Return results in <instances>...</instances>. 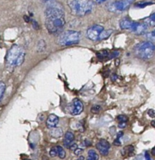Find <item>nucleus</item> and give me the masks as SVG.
<instances>
[{
	"mask_svg": "<svg viewBox=\"0 0 155 160\" xmlns=\"http://www.w3.org/2000/svg\"><path fill=\"white\" fill-rule=\"evenodd\" d=\"M45 26L48 32L56 33L65 24V13L59 6H48L45 11Z\"/></svg>",
	"mask_w": 155,
	"mask_h": 160,
	"instance_id": "obj_1",
	"label": "nucleus"
},
{
	"mask_svg": "<svg viewBox=\"0 0 155 160\" xmlns=\"http://www.w3.org/2000/svg\"><path fill=\"white\" fill-rule=\"evenodd\" d=\"M68 6L72 13L82 17L91 12L94 3L91 0H69Z\"/></svg>",
	"mask_w": 155,
	"mask_h": 160,
	"instance_id": "obj_2",
	"label": "nucleus"
},
{
	"mask_svg": "<svg viewBox=\"0 0 155 160\" xmlns=\"http://www.w3.org/2000/svg\"><path fill=\"white\" fill-rule=\"evenodd\" d=\"M24 57V49L19 45H13L9 50L6 56V65L9 67H18L23 63Z\"/></svg>",
	"mask_w": 155,
	"mask_h": 160,
	"instance_id": "obj_3",
	"label": "nucleus"
},
{
	"mask_svg": "<svg viewBox=\"0 0 155 160\" xmlns=\"http://www.w3.org/2000/svg\"><path fill=\"white\" fill-rule=\"evenodd\" d=\"M134 53L141 59H151L155 55V45L151 42H142L134 47Z\"/></svg>",
	"mask_w": 155,
	"mask_h": 160,
	"instance_id": "obj_4",
	"label": "nucleus"
},
{
	"mask_svg": "<svg viewBox=\"0 0 155 160\" xmlns=\"http://www.w3.org/2000/svg\"><path fill=\"white\" fill-rule=\"evenodd\" d=\"M80 33L76 31H66L62 33L57 38V43L62 46L78 44L80 39Z\"/></svg>",
	"mask_w": 155,
	"mask_h": 160,
	"instance_id": "obj_5",
	"label": "nucleus"
},
{
	"mask_svg": "<svg viewBox=\"0 0 155 160\" xmlns=\"http://www.w3.org/2000/svg\"><path fill=\"white\" fill-rule=\"evenodd\" d=\"M134 1L135 0H119L114 2L108 6V9L111 12H123L128 7H129Z\"/></svg>",
	"mask_w": 155,
	"mask_h": 160,
	"instance_id": "obj_6",
	"label": "nucleus"
},
{
	"mask_svg": "<svg viewBox=\"0 0 155 160\" xmlns=\"http://www.w3.org/2000/svg\"><path fill=\"white\" fill-rule=\"evenodd\" d=\"M103 30H104V28L101 25H94V26L90 27L87 31V37L90 40L97 41Z\"/></svg>",
	"mask_w": 155,
	"mask_h": 160,
	"instance_id": "obj_7",
	"label": "nucleus"
},
{
	"mask_svg": "<svg viewBox=\"0 0 155 160\" xmlns=\"http://www.w3.org/2000/svg\"><path fill=\"white\" fill-rule=\"evenodd\" d=\"M83 109H84V106L82 102L78 98H74L70 106V113L74 116L80 115L83 112Z\"/></svg>",
	"mask_w": 155,
	"mask_h": 160,
	"instance_id": "obj_8",
	"label": "nucleus"
},
{
	"mask_svg": "<svg viewBox=\"0 0 155 160\" xmlns=\"http://www.w3.org/2000/svg\"><path fill=\"white\" fill-rule=\"evenodd\" d=\"M110 147L111 145L110 144H109V142H108V141L104 140V139H101L96 145L97 149L99 151L101 155H102V156H108Z\"/></svg>",
	"mask_w": 155,
	"mask_h": 160,
	"instance_id": "obj_9",
	"label": "nucleus"
},
{
	"mask_svg": "<svg viewBox=\"0 0 155 160\" xmlns=\"http://www.w3.org/2000/svg\"><path fill=\"white\" fill-rule=\"evenodd\" d=\"M147 30H148V25L146 23L133 22L129 31L132 33H133V34H142L146 32Z\"/></svg>",
	"mask_w": 155,
	"mask_h": 160,
	"instance_id": "obj_10",
	"label": "nucleus"
},
{
	"mask_svg": "<svg viewBox=\"0 0 155 160\" xmlns=\"http://www.w3.org/2000/svg\"><path fill=\"white\" fill-rule=\"evenodd\" d=\"M59 123V117L55 114H51L46 120V125L48 128H54Z\"/></svg>",
	"mask_w": 155,
	"mask_h": 160,
	"instance_id": "obj_11",
	"label": "nucleus"
},
{
	"mask_svg": "<svg viewBox=\"0 0 155 160\" xmlns=\"http://www.w3.org/2000/svg\"><path fill=\"white\" fill-rule=\"evenodd\" d=\"M74 138H75L74 134H73V133L70 132V131L66 132L65 134V138H64V141H63L64 145H65L66 148H70V145L73 144V141H74Z\"/></svg>",
	"mask_w": 155,
	"mask_h": 160,
	"instance_id": "obj_12",
	"label": "nucleus"
},
{
	"mask_svg": "<svg viewBox=\"0 0 155 160\" xmlns=\"http://www.w3.org/2000/svg\"><path fill=\"white\" fill-rule=\"evenodd\" d=\"M134 21H132L130 20H127V19H123L120 21L119 26L120 28L123 30H130L131 27H132L133 23Z\"/></svg>",
	"mask_w": 155,
	"mask_h": 160,
	"instance_id": "obj_13",
	"label": "nucleus"
},
{
	"mask_svg": "<svg viewBox=\"0 0 155 160\" xmlns=\"http://www.w3.org/2000/svg\"><path fill=\"white\" fill-rule=\"evenodd\" d=\"M134 147L133 145H128L126 146L122 151V155L123 156H130L133 154Z\"/></svg>",
	"mask_w": 155,
	"mask_h": 160,
	"instance_id": "obj_14",
	"label": "nucleus"
},
{
	"mask_svg": "<svg viewBox=\"0 0 155 160\" xmlns=\"http://www.w3.org/2000/svg\"><path fill=\"white\" fill-rule=\"evenodd\" d=\"M153 4H155V0H144V1H141L136 3L135 6L138 8H143L146 7V6H151V5Z\"/></svg>",
	"mask_w": 155,
	"mask_h": 160,
	"instance_id": "obj_15",
	"label": "nucleus"
},
{
	"mask_svg": "<svg viewBox=\"0 0 155 160\" xmlns=\"http://www.w3.org/2000/svg\"><path fill=\"white\" fill-rule=\"evenodd\" d=\"M112 32H113L112 30H103V31L101 32V34H100L98 40L102 41V40H104V39L108 38L112 34Z\"/></svg>",
	"mask_w": 155,
	"mask_h": 160,
	"instance_id": "obj_16",
	"label": "nucleus"
},
{
	"mask_svg": "<svg viewBox=\"0 0 155 160\" xmlns=\"http://www.w3.org/2000/svg\"><path fill=\"white\" fill-rule=\"evenodd\" d=\"M145 23L151 27H155V12L151 14L144 20Z\"/></svg>",
	"mask_w": 155,
	"mask_h": 160,
	"instance_id": "obj_17",
	"label": "nucleus"
},
{
	"mask_svg": "<svg viewBox=\"0 0 155 160\" xmlns=\"http://www.w3.org/2000/svg\"><path fill=\"white\" fill-rule=\"evenodd\" d=\"M51 131L50 132V134L53 138H60L62 135V131L60 128H51Z\"/></svg>",
	"mask_w": 155,
	"mask_h": 160,
	"instance_id": "obj_18",
	"label": "nucleus"
},
{
	"mask_svg": "<svg viewBox=\"0 0 155 160\" xmlns=\"http://www.w3.org/2000/svg\"><path fill=\"white\" fill-rule=\"evenodd\" d=\"M56 150H57V156L62 159H65V156H66L65 150H64L62 147L59 146V145H58V146H56Z\"/></svg>",
	"mask_w": 155,
	"mask_h": 160,
	"instance_id": "obj_19",
	"label": "nucleus"
},
{
	"mask_svg": "<svg viewBox=\"0 0 155 160\" xmlns=\"http://www.w3.org/2000/svg\"><path fill=\"white\" fill-rule=\"evenodd\" d=\"M45 47H46V44H45V41L44 40H41L39 41L38 43H37V51L39 52H43L44 50L45 49Z\"/></svg>",
	"mask_w": 155,
	"mask_h": 160,
	"instance_id": "obj_20",
	"label": "nucleus"
},
{
	"mask_svg": "<svg viewBox=\"0 0 155 160\" xmlns=\"http://www.w3.org/2000/svg\"><path fill=\"white\" fill-rule=\"evenodd\" d=\"M88 156L90 157H92L93 159H94L95 160H98L99 159V155L97 153V152H95L94 150H89L88 151Z\"/></svg>",
	"mask_w": 155,
	"mask_h": 160,
	"instance_id": "obj_21",
	"label": "nucleus"
},
{
	"mask_svg": "<svg viewBox=\"0 0 155 160\" xmlns=\"http://www.w3.org/2000/svg\"><path fill=\"white\" fill-rule=\"evenodd\" d=\"M146 38L150 40L151 42H155V30L153 31H151V32L146 34Z\"/></svg>",
	"mask_w": 155,
	"mask_h": 160,
	"instance_id": "obj_22",
	"label": "nucleus"
},
{
	"mask_svg": "<svg viewBox=\"0 0 155 160\" xmlns=\"http://www.w3.org/2000/svg\"><path fill=\"white\" fill-rule=\"evenodd\" d=\"M5 90H6V84L3 81H0V101L3 97Z\"/></svg>",
	"mask_w": 155,
	"mask_h": 160,
	"instance_id": "obj_23",
	"label": "nucleus"
},
{
	"mask_svg": "<svg viewBox=\"0 0 155 160\" xmlns=\"http://www.w3.org/2000/svg\"><path fill=\"white\" fill-rule=\"evenodd\" d=\"M123 132H119V133L118 137H117V138L115 139V142H114V145H117V146H119V145H121V143H120L119 138L122 137V136H123Z\"/></svg>",
	"mask_w": 155,
	"mask_h": 160,
	"instance_id": "obj_24",
	"label": "nucleus"
},
{
	"mask_svg": "<svg viewBox=\"0 0 155 160\" xmlns=\"http://www.w3.org/2000/svg\"><path fill=\"white\" fill-rule=\"evenodd\" d=\"M101 106H98V105H95V106H94L91 108V112L93 113H98V112H99L101 111Z\"/></svg>",
	"mask_w": 155,
	"mask_h": 160,
	"instance_id": "obj_25",
	"label": "nucleus"
},
{
	"mask_svg": "<svg viewBox=\"0 0 155 160\" xmlns=\"http://www.w3.org/2000/svg\"><path fill=\"white\" fill-rule=\"evenodd\" d=\"M109 53L107 51H103L98 53V56L99 58H101V59H104L105 57H108V56H109Z\"/></svg>",
	"mask_w": 155,
	"mask_h": 160,
	"instance_id": "obj_26",
	"label": "nucleus"
},
{
	"mask_svg": "<svg viewBox=\"0 0 155 160\" xmlns=\"http://www.w3.org/2000/svg\"><path fill=\"white\" fill-rule=\"evenodd\" d=\"M49 154L51 157H56L57 156V150H56V147H53L51 148L49 152Z\"/></svg>",
	"mask_w": 155,
	"mask_h": 160,
	"instance_id": "obj_27",
	"label": "nucleus"
},
{
	"mask_svg": "<svg viewBox=\"0 0 155 160\" xmlns=\"http://www.w3.org/2000/svg\"><path fill=\"white\" fill-rule=\"evenodd\" d=\"M117 120H119V122H127L128 121V118L124 115H120L117 117Z\"/></svg>",
	"mask_w": 155,
	"mask_h": 160,
	"instance_id": "obj_28",
	"label": "nucleus"
},
{
	"mask_svg": "<svg viewBox=\"0 0 155 160\" xmlns=\"http://www.w3.org/2000/svg\"><path fill=\"white\" fill-rule=\"evenodd\" d=\"M82 152H83L82 148H80L77 147V148L74 150V154L76 155V156H79V155H80L81 153H82Z\"/></svg>",
	"mask_w": 155,
	"mask_h": 160,
	"instance_id": "obj_29",
	"label": "nucleus"
},
{
	"mask_svg": "<svg viewBox=\"0 0 155 160\" xmlns=\"http://www.w3.org/2000/svg\"><path fill=\"white\" fill-rule=\"evenodd\" d=\"M126 122H119V127L120 128H126Z\"/></svg>",
	"mask_w": 155,
	"mask_h": 160,
	"instance_id": "obj_30",
	"label": "nucleus"
},
{
	"mask_svg": "<svg viewBox=\"0 0 155 160\" xmlns=\"http://www.w3.org/2000/svg\"><path fill=\"white\" fill-rule=\"evenodd\" d=\"M77 148V145H76V144H72L71 145H70V148L71 150H73V151H74L75 149H76V148Z\"/></svg>",
	"mask_w": 155,
	"mask_h": 160,
	"instance_id": "obj_31",
	"label": "nucleus"
},
{
	"mask_svg": "<svg viewBox=\"0 0 155 160\" xmlns=\"http://www.w3.org/2000/svg\"><path fill=\"white\" fill-rule=\"evenodd\" d=\"M33 27H34V29H38L39 28V26L38 24H37V23L36 21H33Z\"/></svg>",
	"mask_w": 155,
	"mask_h": 160,
	"instance_id": "obj_32",
	"label": "nucleus"
},
{
	"mask_svg": "<svg viewBox=\"0 0 155 160\" xmlns=\"http://www.w3.org/2000/svg\"><path fill=\"white\" fill-rule=\"evenodd\" d=\"M145 158H146V160H151V158H150V156H149V154H148V152L145 153Z\"/></svg>",
	"mask_w": 155,
	"mask_h": 160,
	"instance_id": "obj_33",
	"label": "nucleus"
},
{
	"mask_svg": "<svg viewBox=\"0 0 155 160\" xmlns=\"http://www.w3.org/2000/svg\"><path fill=\"white\" fill-rule=\"evenodd\" d=\"M106 0H96L97 2L98 3H101V2H105Z\"/></svg>",
	"mask_w": 155,
	"mask_h": 160,
	"instance_id": "obj_34",
	"label": "nucleus"
},
{
	"mask_svg": "<svg viewBox=\"0 0 155 160\" xmlns=\"http://www.w3.org/2000/svg\"><path fill=\"white\" fill-rule=\"evenodd\" d=\"M151 152H152V155H153V156H155V147H154V148H153L152 151H151Z\"/></svg>",
	"mask_w": 155,
	"mask_h": 160,
	"instance_id": "obj_35",
	"label": "nucleus"
},
{
	"mask_svg": "<svg viewBox=\"0 0 155 160\" xmlns=\"http://www.w3.org/2000/svg\"><path fill=\"white\" fill-rule=\"evenodd\" d=\"M86 160H95V159H93L92 157H90V156H88V157L87 158V159H86Z\"/></svg>",
	"mask_w": 155,
	"mask_h": 160,
	"instance_id": "obj_36",
	"label": "nucleus"
},
{
	"mask_svg": "<svg viewBox=\"0 0 155 160\" xmlns=\"http://www.w3.org/2000/svg\"><path fill=\"white\" fill-rule=\"evenodd\" d=\"M24 160H31V159H24Z\"/></svg>",
	"mask_w": 155,
	"mask_h": 160,
	"instance_id": "obj_37",
	"label": "nucleus"
}]
</instances>
